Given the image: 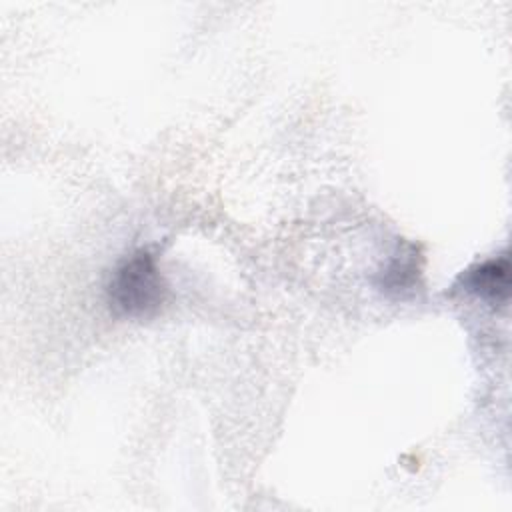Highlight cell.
Returning a JSON list of instances; mask_svg holds the SVG:
<instances>
[{
  "label": "cell",
  "instance_id": "6da1fadb",
  "mask_svg": "<svg viewBox=\"0 0 512 512\" xmlns=\"http://www.w3.org/2000/svg\"><path fill=\"white\" fill-rule=\"evenodd\" d=\"M166 286L150 252L138 250L128 256L108 282V302L118 316L148 318L164 302Z\"/></svg>",
  "mask_w": 512,
  "mask_h": 512
},
{
  "label": "cell",
  "instance_id": "7a4b0ae2",
  "mask_svg": "<svg viewBox=\"0 0 512 512\" xmlns=\"http://www.w3.org/2000/svg\"><path fill=\"white\" fill-rule=\"evenodd\" d=\"M466 292L490 302L504 304L510 292V264L508 258H492L470 270L460 278Z\"/></svg>",
  "mask_w": 512,
  "mask_h": 512
}]
</instances>
